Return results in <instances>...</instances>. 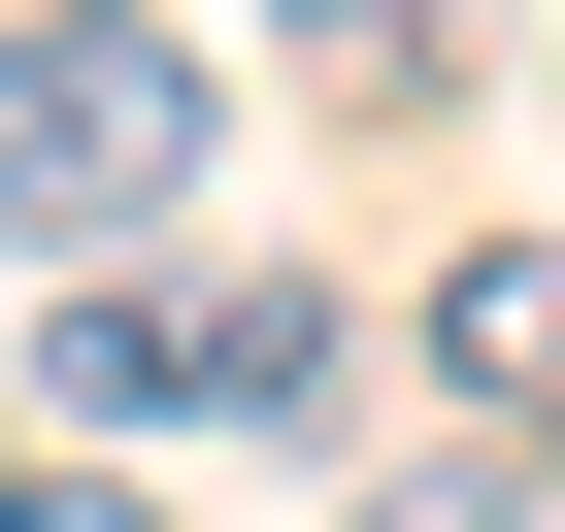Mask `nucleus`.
Segmentation results:
<instances>
[{
  "label": "nucleus",
  "mask_w": 565,
  "mask_h": 532,
  "mask_svg": "<svg viewBox=\"0 0 565 532\" xmlns=\"http://www.w3.org/2000/svg\"><path fill=\"white\" fill-rule=\"evenodd\" d=\"M200 100V0H0V266H167Z\"/></svg>",
  "instance_id": "f257e3e1"
},
{
  "label": "nucleus",
  "mask_w": 565,
  "mask_h": 532,
  "mask_svg": "<svg viewBox=\"0 0 565 532\" xmlns=\"http://www.w3.org/2000/svg\"><path fill=\"white\" fill-rule=\"evenodd\" d=\"M34 366H67V433H333L366 400V300L333 266H100Z\"/></svg>",
  "instance_id": "f03ea898"
},
{
  "label": "nucleus",
  "mask_w": 565,
  "mask_h": 532,
  "mask_svg": "<svg viewBox=\"0 0 565 532\" xmlns=\"http://www.w3.org/2000/svg\"><path fill=\"white\" fill-rule=\"evenodd\" d=\"M399 333H433V400H466L499 466H565V233H466V266H433Z\"/></svg>",
  "instance_id": "7ed1b4c3"
},
{
  "label": "nucleus",
  "mask_w": 565,
  "mask_h": 532,
  "mask_svg": "<svg viewBox=\"0 0 565 532\" xmlns=\"http://www.w3.org/2000/svg\"><path fill=\"white\" fill-rule=\"evenodd\" d=\"M266 34H300V100H399L433 34H499V0H266Z\"/></svg>",
  "instance_id": "20e7f679"
},
{
  "label": "nucleus",
  "mask_w": 565,
  "mask_h": 532,
  "mask_svg": "<svg viewBox=\"0 0 565 532\" xmlns=\"http://www.w3.org/2000/svg\"><path fill=\"white\" fill-rule=\"evenodd\" d=\"M366 532H565V466H499V433H433V466H366Z\"/></svg>",
  "instance_id": "39448f33"
},
{
  "label": "nucleus",
  "mask_w": 565,
  "mask_h": 532,
  "mask_svg": "<svg viewBox=\"0 0 565 532\" xmlns=\"http://www.w3.org/2000/svg\"><path fill=\"white\" fill-rule=\"evenodd\" d=\"M0 532H167V499H134V466H0Z\"/></svg>",
  "instance_id": "423d86ee"
}]
</instances>
